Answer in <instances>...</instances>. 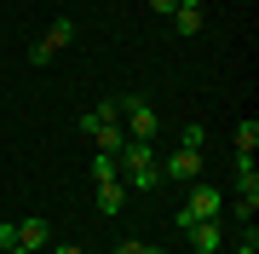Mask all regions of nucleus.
<instances>
[{
  "label": "nucleus",
  "instance_id": "obj_6",
  "mask_svg": "<svg viewBox=\"0 0 259 254\" xmlns=\"http://www.w3.org/2000/svg\"><path fill=\"white\" fill-rule=\"evenodd\" d=\"M121 208H127V185H121V179H110V185H98V214L110 220V214H121Z\"/></svg>",
  "mask_w": 259,
  "mask_h": 254
},
{
  "label": "nucleus",
  "instance_id": "obj_16",
  "mask_svg": "<svg viewBox=\"0 0 259 254\" xmlns=\"http://www.w3.org/2000/svg\"><path fill=\"white\" fill-rule=\"evenodd\" d=\"M52 254H87V248H81V243H58Z\"/></svg>",
  "mask_w": 259,
  "mask_h": 254
},
{
  "label": "nucleus",
  "instance_id": "obj_2",
  "mask_svg": "<svg viewBox=\"0 0 259 254\" xmlns=\"http://www.w3.org/2000/svg\"><path fill=\"white\" fill-rule=\"evenodd\" d=\"M185 208H190L196 220H219V214H225V191H219V185H207V179H190Z\"/></svg>",
  "mask_w": 259,
  "mask_h": 254
},
{
  "label": "nucleus",
  "instance_id": "obj_12",
  "mask_svg": "<svg viewBox=\"0 0 259 254\" xmlns=\"http://www.w3.org/2000/svg\"><path fill=\"white\" fill-rule=\"evenodd\" d=\"M12 243H18V226H6V220H0V254H6Z\"/></svg>",
  "mask_w": 259,
  "mask_h": 254
},
{
  "label": "nucleus",
  "instance_id": "obj_5",
  "mask_svg": "<svg viewBox=\"0 0 259 254\" xmlns=\"http://www.w3.org/2000/svg\"><path fill=\"white\" fill-rule=\"evenodd\" d=\"M47 243H52L47 220H18V248H29V254H40Z\"/></svg>",
  "mask_w": 259,
  "mask_h": 254
},
{
  "label": "nucleus",
  "instance_id": "obj_3",
  "mask_svg": "<svg viewBox=\"0 0 259 254\" xmlns=\"http://www.w3.org/2000/svg\"><path fill=\"white\" fill-rule=\"evenodd\" d=\"M161 179H179V185L202 179V151H185V144H179V151H173V156L161 162Z\"/></svg>",
  "mask_w": 259,
  "mask_h": 254
},
{
  "label": "nucleus",
  "instance_id": "obj_4",
  "mask_svg": "<svg viewBox=\"0 0 259 254\" xmlns=\"http://www.w3.org/2000/svg\"><path fill=\"white\" fill-rule=\"evenodd\" d=\"M185 237H190V248H196V254H219V243H225L219 220H196V226H185Z\"/></svg>",
  "mask_w": 259,
  "mask_h": 254
},
{
  "label": "nucleus",
  "instance_id": "obj_7",
  "mask_svg": "<svg viewBox=\"0 0 259 254\" xmlns=\"http://www.w3.org/2000/svg\"><path fill=\"white\" fill-rule=\"evenodd\" d=\"M231 151H236V156H253V151H259V122H253V116H248V122H236Z\"/></svg>",
  "mask_w": 259,
  "mask_h": 254
},
{
  "label": "nucleus",
  "instance_id": "obj_10",
  "mask_svg": "<svg viewBox=\"0 0 259 254\" xmlns=\"http://www.w3.org/2000/svg\"><path fill=\"white\" fill-rule=\"evenodd\" d=\"M93 179H98V185H110V179H121V162H115L110 151H98V156H93Z\"/></svg>",
  "mask_w": 259,
  "mask_h": 254
},
{
  "label": "nucleus",
  "instance_id": "obj_13",
  "mask_svg": "<svg viewBox=\"0 0 259 254\" xmlns=\"http://www.w3.org/2000/svg\"><path fill=\"white\" fill-rule=\"evenodd\" d=\"M110 254H144V243H139V237H127V243H115Z\"/></svg>",
  "mask_w": 259,
  "mask_h": 254
},
{
  "label": "nucleus",
  "instance_id": "obj_15",
  "mask_svg": "<svg viewBox=\"0 0 259 254\" xmlns=\"http://www.w3.org/2000/svg\"><path fill=\"white\" fill-rule=\"evenodd\" d=\"M150 12H156V18H173V0H150Z\"/></svg>",
  "mask_w": 259,
  "mask_h": 254
},
{
  "label": "nucleus",
  "instance_id": "obj_9",
  "mask_svg": "<svg viewBox=\"0 0 259 254\" xmlns=\"http://www.w3.org/2000/svg\"><path fill=\"white\" fill-rule=\"evenodd\" d=\"M173 29L179 35H202V6H173Z\"/></svg>",
  "mask_w": 259,
  "mask_h": 254
},
{
  "label": "nucleus",
  "instance_id": "obj_18",
  "mask_svg": "<svg viewBox=\"0 0 259 254\" xmlns=\"http://www.w3.org/2000/svg\"><path fill=\"white\" fill-rule=\"evenodd\" d=\"M6 254H29V248H18V243H12V248H6Z\"/></svg>",
  "mask_w": 259,
  "mask_h": 254
},
{
  "label": "nucleus",
  "instance_id": "obj_11",
  "mask_svg": "<svg viewBox=\"0 0 259 254\" xmlns=\"http://www.w3.org/2000/svg\"><path fill=\"white\" fill-rule=\"evenodd\" d=\"M179 144L185 151H207V127H179Z\"/></svg>",
  "mask_w": 259,
  "mask_h": 254
},
{
  "label": "nucleus",
  "instance_id": "obj_1",
  "mask_svg": "<svg viewBox=\"0 0 259 254\" xmlns=\"http://www.w3.org/2000/svg\"><path fill=\"white\" fill-rule=\"evenodd\" d=\"M115 104H121V122H127V139H150V144H156V110H150V98L144 93H127Z\"/></svg>",
  "mask_w": 259,
  "mask_h": 254
},
{
  "label": "nucleus",
  "instance_id": "obj_8",
  "mask_svg": "<svg viewBox=\"0 0 259 254\" xmlns=\"http://www.w3.org/2000/svg\"><path fill=\"white\" fill-rule=\"evenodd\" d=\"M69 41H75V23H69V18H58V23L47 29V35H40V47H47V52L58 58V52H64V47H69Z\"/></svg>",
  "mask_w": 259,
  "mask_h": 254
},
{
  "label": "nucleus",
  "instance_id": "obj_17",
  "mask_svg": "<svg viewBox=\"0 0 259 254\" xmlns=\"http://www.w3.org/2000/svg\"><path fill=\"white\" fill-rule=\"evenodd\" d=\"M173 6H202V0H173Z\"/></svg>",
  "mask_w": 259,
  "mask_h": 254
},
{
  "label": "nucleus",
  "instance_id": "obj_14",
  "mask_svg": "<svg viewBox=\"0 0 259 254\" xmlns=\"http://www.w3.org/2000/svg\"><path fill=\"white\" fill-rule=\"evenodd\" d=\"M236 254H259V231H253V226H248V237H242V248H236Z\"/></svg>",
  "mask_w": 259,
  "mask_h": 254
}]
</instances>
